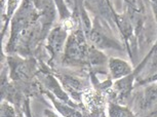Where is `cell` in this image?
Listing matches in <instances>:
<instances>
[{
    "label": "cell",
    "mask_w": 157,
    "mask_h": 117,
    "mask_svg": "<svg viewBox=\"0 0 157 117\" xmlns=\"http://www.w3.org/2000/svg\"><path fill=\"white\" fill-rule=\"evenodd\" d=\"M111 70L115 76H121L123 74H126L129 72V68L125 63L118 61V60H112L111 61Z\"/></svg>",
    "instance_id": "6da1fadb"
},
{
    "label": "cell",
    "mask_w": 157,
    "mask_h": 117,
    "mask_svg": "<svg viewBox=\"0 0 157 117\" xmlns=\"http://www.w3.org/2000/svg\"><path fill=\"white\" fill-rule=\"evenodd\" d=\"M94 3H101V2H102V0H94Z\"/></svg>",
    "instance_id": "3957f363"
},
{
    "label": "cell",
    "mask_w": 157,
    "mask_h": 117,
    "mask_svg": "<svg viewBox=\"0 0 157 117\" xmlns=\"http://www.w3.org/2000/svg\"><path fill=\"white\" fill-rule=\"evenodd\" d=\"M112 117H132V115L126 110H122L117 107L112 111Z\"/></svg>",
    "instance_id": "7a4b0ae2"
}]
</instances>
